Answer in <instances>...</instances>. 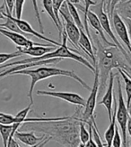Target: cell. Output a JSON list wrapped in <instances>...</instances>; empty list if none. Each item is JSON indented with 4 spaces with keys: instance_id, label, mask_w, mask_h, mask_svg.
I'll use <instances>...</instances> for the list:
<instances>
[{
    "instance_id": "6da1fadb",
    "label": "cell",
    "mask_w": 131,
    "mask_h": 147,
    "mask_svg": "<svg viewBox=\"0 0 131 147\" xmlns=\"http://www.w3.org/2000/svg\"><path fill=\"white\" fill-rule=\"evenodd\" d=\"M33 123L37 125V131L43 132L51 140L65 147H78L81 143L79 139L80 119L74 115L62 120Z\"/></svg>"
},
{
    "instance_id": "7a4b0ae2",
    "label": "cell",
    "mask_w": 131,
    "mask_h": 147,
    "mask_svg": "<svg viewBox=\"0 0 131 147\" xmlns=\"http://www.w3.org/2000/svg\"><path fill=\"white\" fill-rule=\"evenodd\" d=\"M96 45L97 47H94V50L97 52L99 61L95 66L99 71V92L101 93L107 86V82L109 81L110 74L112 69H121L128 73L131 69L128 66L126 60H124L122 57L123 54L117 47H103L97 36L95 46Z\"/></svg>"
},
{
    "instance_id": "3957f363",
    "label": "cell",
    "mask_w": 131,
    "mask_h": 147,
    "mask_svg": "<svg viewBox=\"0 0 131 147\" xmlns=\"http://www.w3.org/2000/svg\"><path fill=\"white\" fill-rule=\"evenodd\" d=\"M27 75L31 78V86L30 89L28 92V98L30 99V105H33V89L35 88V85L41 80H46L51 78V77H56V76H65L68 77V78H71L77 81L80 85H82L84 88L91 90V88L87 83L83 80L80 77L73 71H66V69H59V68H55V67H47V66H42L39 67L34 69H22V71H15L13 73H11L10 75Z\"/></svg>"
},
{
    "instance_id": "277c9868",
    "label": "cell",
    "mask_w": 131,
    "mask_h": 147,
    "mask_svg": "<svg viewBox=\"0 0 131 147\" xmlns=\"http://www.w3.org/2000/svg\"><path fill=\"white\" fill-rule=\"evenodd\" d=\"M62 38V42L61 45L59 46V48H56L54 51L51 53H48L44 55H42L41 57H32V58H28V59H24L22 61H18L15 62H10L7 64H3L0 66V69H5L9 66H16V65H20V64H26V63H32V62H36V61H44V60H49V59H71L74 61H76L77 62L81 63V64L84 65L87 69H89L90 71L94 73L95 71V68L93 67V65L91 62H89L86 59H84L83 56H81L79 54H76V53H74L72 49L68 48L66 45V42H67V37L66 33L63 31L61 35Z\"/></svg>"
},
{
    "instance_id": "5b68a950",
    "label": "cell",
    "mask_w": 131,
    "mask_h": 147,
    "mask_svg": "<svg viewBox=\"0 0 131 147\" xmlns=\"http://www.w3.org/2000/svg\"><path fill=\"white\" fill-rule=\"evenodd\" d=\"M104 1H105V0H102V1L100 4H96L95 5H92L91 11L93 12L97 16L98 19L100 20V23H101L102 26L103 31L110 38V40L112 41V42L115 44L116 47L120 51V53L123 54V56L125 57L126 61H128L131 64V59L129 58V56L127 53L126 50H125L124 47L121 45V43L118 42L117 36L114 34L113 31H112V29H111V25H110V23L109 16L107 15V13L104 12V10H103L104 9V7H103V6H104Z\"/></svg>"
},
{
    "instance_id": "8992f818",
    "label": "cell",
    "mask_w": 131,
    "mask_h": 147,
    "mask_svg": "<svg viewBox=\"0 0 131 147\" xmlns=\"http://www.w3.org/2000/svg\"><path fill=\"white\" fill-rule=\"evenodd\" d=\"M117 82H118V99H117V112H116V120L118 121L120 125V130H121V137L122 142L125 147H128V140H127V124L129 117L128 114V108L127 107L126 102L123 98L122 93V87L120 77H117Z\"/></svg>"
},
{
    "instance_id": "52a82bcc",
    "label": "cell",
    "mask_w": 131,
    "mask_h": 147,
    "mask_svg": "<svg viewBox=\"0 0 131 147\" xmlns=\"http://www.w3.org/2000/svg\"><path fill=\"white\" fill-rule=\"evenodd\" d=\"M94 82H93V86L91 88V93L88 97V99L86 100L85 106L84 107V110L81 113V121L84 124H89L95 121L94 110L96 107L97 96L99 93V71L96 66H94Z\"/></svg>"
},
{
    "instance_id": "ba28073f",
    "label": "cell",
    "mask_w": 131,
    "mask_h": 147,
    "mask_svg": "<svg viewBox=\"0 0 131 147\" xmlns=\"http://www.w3.org/2000/svg\"><path fill=\"white\" fill-rule=\"evenodd\" d=\"M37 95L39 96H49V97L57 98L66 101L68 103H71L74 105H76L78 107H84L85 106L86 100L81 97L80 95L73 92H59V91H49V90H38Z\"/></svg>"
},
{
    "instance_id": "9c48e42d",
    "label": "cell",
    "mask_w": 131,
    "mask_h": 147,
    "mask_svg": "<svg viewBox=\"0 0 131 147\" xmlns=\"http://www.w3.org/2000/svg\"><path fill=\"white\" fill-rule=\"evenodd\" d=\"M4 15L5 17H9L11 20H13L17 25H18V27H19L21 29L22 32H23L24 34H32L37 38H39V39L41 40H43V41H45L49 43H51V44H54L55 46H60L61 45V42H56L52 39H49V38L44 36L42 34H40L38 33L37 31H35L32 26H31V24L26 22V21H24V20H22V19H17L16 17L13 16V15H9L7 14V13H5L4 12Z\"/></svg>"
},
{
    "instance_id": "30bf717a",
    "label": "cell",
    "mask_w": 131,
    "mask_h": 147,
    "mask_svg": "<svg viewBox=\"0 0 131 147\" xmlns=\"http://www.w3.org/2000/svg\"><path fill=\"white\" fill-rule=\"evenodd\" d=\"M111 19L114 25V28L118 34V36L120 38V40L125 44V46L128 48V52L131 54V43H130V39H129V35H128V32L126 24H125L121 16L118 15L116 11H114Z\"/></svg>"
},
{
    "instance_id": "8fae6325",
    "label": "cell",
    "mask_w": 131,
    "mask_h": 147,
    "mask_svg": "<svg viewBox=\"0 0 131 147\" xmlns=\"http://www.w3.org/2000/svg\"><path fill=\"white\" fill-rule=\"evenodd\" d=\"M0 34L2 35L5 36L7 38H8L9 40H11L13 42L16 47H21V48H29L32 47L33 45H42L41 43H37L34 42L33 41L29 40L28 38H26L24 35L18 34V33H15V32H11L8 31L7 29H3L0 27Z\"/></svg>"
},
{
    "instance_id": "7c38bea8",
    "label": "cell",
    "mask_w": 131,
    "mask_h": 147,
    "mask_svg": "<svg viewBox=\"0 0 131 147\" xmlns=\"http://www.w3.org/2000/svg\"><path fill=\"white\" fill-rule=\"evenodd\" d=\"M114 79H115V74L111 71L110 74L109 83H108L107 89H106V92L102 97V99L99 102V105H102L105 107L108 113L109 120H110L111 116H112V105H113V98H114V96H113Z\"/></svg>"
},
{
    "instance_id": "4fadbf2b",
    "label": "cell",
    "mask_w": 131,
    "mask_h": 147,
    "mask_svg": "<svg viewBox=\"0 0 131 147\" xmlns=\"http://www.w3.org/2000/svg\"><path fill=\"white\" fill-rule=\"evenodd\" d=\"M78 46L79 48H82L84 52L88 55L92 61V65L94 67L96 65V58L94 54V45H93L92 41L89 39L87 36L84 30L80 31V38L78 41Z\"/></svg>"
},
{
    "instance_id": "5bb4252c",
    "label": "cell",
    "mask_w": 131,
    "mask_h": 147,
    "mask_svg": "<svg viewBox=\"0 0 131 147\" xmlns=\"http://www.w3.org/2000/svg\"><path fill=\"white\" fill-rule=\"evenodd\" d=\"M87 21L90 23L91 26L96 31L98 35L101 37V40L106 44V45H108L109 47H116V45L114 43L110 42L107 38H106L104 31L102 29V26L101 23H100V20L98 19L97 16L93 12H92L91 10H89L88 14H87Z\"/></svg>"
},
{
    "instance_id": "9a60e30c",
    "label": "cell",
    "mask_w": 131,
    "mask_h": 147,
    "mask_svg": "<svg viewBox=\"0 0 131 147\" xmlns=\"http://www.w3.org/2000/svg\"><path fill=\"white\" fill-rule=\"evenodd\" d=\"M56 47L54 46H49V44H42V45H33L29 48H21L17 47V51L22 54H26L30 55L32 57H41L48 53H51L54 51Z\"/></svg>"
},
{
    "instance_id": "2e32d148",
    "label": "cell",
    "mask_w": 131,
    "mask_h": 147,
    "mask_svg": "<svg viewBox=\"0 0 131 147\" xmlns=\"http://www.w3.org/2000/svg\"><path fill=\"white\" fill-rule=\"evenodd\" d=\"M14 137L17 139L18 141L22 142L23 144L28 146H33L36 144H39L46 138L45 136H42L41 137L36 136V135L33 132L26 133V132H19V131H16L15 133Z\"/></svg>"
},
{
    "instance_id": "e0dca14e",
    "label": "cell",
    "mask_w": 131,
    "mask_h": 147,
    "mask_svg": "<svg viewBox=\"0 0 131 147\" xmlns=\"http://www.w3.org/2000/svg\"><path fill=\"white\" fill-rule=\"evenodd\" d=\"M117 107H118V104H117V99L114 98V108L113 111H112V116L110 120V125L107 128V130L104 133V138L106 141V147H111L112 144V139H113V136L115 135V131H116V112H117Z\"/></svg>"
},
{
    "instance_id": "ac0fdd59",
    "label": "cell",
    "mask_w": 131,
    "mask_h": 147,
    "mask_svg": "<svg viewBox=\"0 0 131 147\" xmlns=\"http://www.w3.org/2000/svg\"><path fill=\"white\" fill-rule=\"evenodd\" d=\"M118 71L125 82V91H126V95H127L126 105L127 107L128 108L131 104V75L121 69H118Z\"/></svg>"
},
{
    "instance_id": "d6986e66",
    "label": "cell",
    "mask_w": 131,
    "mask_h": 147,
    "mask_svg": "<svg viewBox=\"0 0 131 147\" xmlns=\"http://www.w3.org/2000/svg\"><path fill=\"white\" fill-rule=\"evenodd\" d=\"M115 9L122 19H129L131 21V0H128L124 3H118Z\"/></svg>"
},
{
    "instance_id": "ffe728a7",
    "label": "cell",
    "mask_w": 131,
    "mask_h": 147,
    "mask_svg": "<svg viewBox=\"0 0 131 147\" xmlns=\"http://www.w3.org/2000/svg\"><path fill=\"white\" fill-rule=\"evenodd\" d=\"M42 5H43V8H44V11L47 12V14L52 19V21L54 23V24L56 25V27L59 30V36L61 38L62 33H63V30H62L59 26V24L56 19L55 14H54V11H53V4H52V0H42Z\"/></svg>"
},
{
    "instance_id": "44dd1931",
    "label": "cell",
    "mask_w": 131,
    "mask_h": 147,
    "mask_svg": "<svg viewBox=\"0 0 131 147\" xmlns=\"http://www.w3.org/2000/svg\"><path fill=\"white\" fill-rule=\"evenodd\" d=\"M84 1V31L87 34V36L89 37V39L91 41H92V35L90 34V31H89V26H88V21H87V14H88V12L90 10V8L92 7V5H95L97 3L92 1V0H83ZM93 42V41H92Z\"/></svg>"
},
{
    "instance_id": "7402d4cb",
    "label": "cell",
    "mask_w": 131,
    "mask_h": 147,
    "mask_svg": "<svg viewBox=\"0 0 131 147\" xmlns=\"http://www.w3.org/2000/svg\"><path fill=\"white\" fill-rule=\"evenodd\" d=\"M13 129V125H2L0 124V136L2 137L3 146L7 147V142Z\"/></svg>"
},
{
    "instance_id": "603a6c76",
    "label": "cell",
    "mask_w": 131,
    "mask_h": 147,
    "mask_svg": "<svg viewBox=\"0 0 131 147\" xmlns=\"http://www.w3.org/2000/svg\"><path fill=\"white\" fill-rule=\"evenodd\" d=\"M5 18H7L5 19V23L0 24V27H3V29H7L11 32H15V33L21 34L23 35H25V34L21 31V29L18 27V25L13 20H11L9 17H5Z\"/></svg>"
},
{
    "instance_id": "cb8c5ba5",
    "label": "cell",
    "mask_w": 131,
    "mask_h": 147,
    "mask_svg": "<svg viewBox=\"0 0 131 147\" xmlns=\"http://www.w3.org/2000/svg\"><path fill=\"white\" fill-rule=\"evenodd\" d=\"M66 1V0H52V4H53V11H54V14L56 16V19L59 24L60 28L63 30L64 26H63V23L61 21V18L59 16V10L61 8V6L63 5V4Z\"/></svg>"
},
{
    "instance_id": "d4e9b609",
    "label": "cell",
    "mask_w": 131,
    "mask_h": 147,
    "mask_svg": "<svg viewBox=\"0 0 131 147\" xmlns=\"http://www.w3.org/2000/svg\"><path fill=\"white\" fill-rule=\"evenodd\" d=\"M84 125L85 124L84 122L80 121V124H79V139H80V142L84 144H85L90 139V132L87 131Z\"/></svg>"
},
{
    "instance_id": "484cf974",
    "label": "cell",
    "mask_w": 131,
    "mask_h": 147,
    "mask_svg": "<svg viewBox=\"0 0 131 147\" xmlns=\"http://www.w3.org/2000/svg\"><path fill=\"white\" fill-rule=\"evenodd\" d=\"M89 124H91L92 132V137H93V140H94L96 144H97V147H105L104 144H102L101 136H100V134H99V131H98V127H97L96 122H95V121H93V122L89 123Z\"/></svg>"
},
{
    "instance_id": "4316f807",
    "label": "cell",
    "mask_w": 131,
    "mask_h": 147,
    "mask_svg": "<svg viewBox=\"0 0 131 147\" xmlns=\"http://www.w3.org/2000/svg\"><path fill=\"white\" fill-rule=\"evenodd\" d=\"M25 0H15V15L17 19H21Z\"/></svg>"
},
{
    "instance_id": "83f0119b",
    "label": "cell",
    "mask_w": 131,
    "mask_h": 147,
    "mask_svg": "<svg viewBox=\"0 0 131 147\" xmlns=\"http://www.w3.org/2000/svg\"><path fill=\"white\" fill-rule=\"evenodd\" d=\"M32 3L33 5V9L35 12V16L37 18V21H38V24H39V28L41 32V34H44V26L42 24V21H41V15H40V12H39V7H38V3H37V0H32Z\"/></svg>"
},
{
    "instance_id": "f1b7e54d",
    "label": "cell",
    "mask_w": 131,
    "mask_h": 147,
    "mask_svg": "<svg viewBox=\"0 0 131 147\" xmlns=\"http://www.w3.org/2000/svg\"><path fill=\"white\" fill-rule=\"evenodd\" d=\"M21 55H23V54L19 52V51H16V52L12 53H0V64H3V63L7 62V61L16 58V57L21 56Z\"/></svg>"
},
{
    "instance_id": "f546056e",
    "label": "cell",
    "mask_w": 131,
    "mask_h": 147,
    "mask_svg": "<svg viewBox=\"0 0 131 147\" xmlns=\"http://www.w3.org/2000/svg\"><path fill=\"white\" fill-rule=\"evenodd\" d=\"M121 144H122V137L118 130V127H116L115 135L113 136V139H112L111 147H121Z\"/></svg>"
},
{
    "instance_id": "4dcf8cb0",
    "label": "cell",
    "mask_w": 131,
    "mask_h": 147,
    "mask_svg": "<svg viewBox=\"0 0 131 147\" xmlns=\"http://www.w3.org/2000/svg\"><path fill=\"white\" fill-rule=\"evenodd\" d=\"M89 125V132H90V139L89 141L87 142L85 144H84V147H97V144L95 143V141L93 140V137H92V127H91V124H88Z\"/></svg>"
},
{
    "instance_id": "1f68e13d",
    "label": "cell",
    "mask_w": 131,
    "mask_h": 147,
    "mask_svg": "<svg viewBox=\"0 0 131 147\" xmlns=\"http://www.w3.org/2000/svg\"><path fill=\"white\" fill-rule=\"evenodd\" d=\"M120 0H110V18L112 17V15L115 11V7L116 5L120 3Z\"/></svg>"
},
{
    "instance_id": "d6a6232c",
    "label": "cell",
    "mask_w": 131,
    "mask_h": 147,
    "mask_svg": "<svg viewBox=\"0 0 131 147\" xmlns=\"http://www.w3.org/2000/svg\"><path fill=\"white\" fill-rule=\"evenodd\" d=\"M19 144L15 141V138L13 136H10L8 142H7V147H18Z\"/></svg>"
},
{
    "instance_id": "836d02e7",
    "label": "cell",
    "mask_w": 131,
    "mask_h": 147,
    "mask_svg": "<svg viewBox=\"0 0 131 147\" xmlns=\"http://www.w3.org/2000/svg\"><path fill=\"white\" fill-rule=\"evenodd\" d=\"M126 21V25H127V28H128V35H129V39H130V43H131V21L129 19H124Z\"/></svg>"
},
{
    "instance_id": "e575fe53",
    "label": "cell",
    "mask_w": 131,
    "mask_h": 147,
    "mask_svg": "<svg viewBox=\"0 0 131 147\" xmlns=\"http://www.w3.org/2000/svg\"><path fill=\"white\" fill-rule=\"evenodd\" d=\"M127 134H128V136L131 138V117H130V116L128 117V124H127Z\"/></svg>"
},
{
    "instance_id": "d590c367",
    "label": "cell",
    "mask_w": 131,
    "mask_h": 147,
    "mask_svg": "<svg viewBox=\"0 0 131 147\" xmlns=\"http://www.w3.org/2000/svg\"><path fill=\"white\" fill-rule=\"evenodd\" d=\"M4 12H5V4H3L1 6H0V19H7L4 15Z\"/></svg>"
},
{
    "instance_id": "8d00e7d4",
    "label": "cell",
    "mask_w": 131,
    "mask_h": 147,
    "mask_svg": "<svg viewBox=\"0 0 131 147\" xmlns=\"http://www.w3.org/2000/svg\"><path fill=\"white\" fill-rule=\"evenodd\" d=\"M107 4H106V6H105V10H106V13H107V15L110 16V0H105Z\"/></svg>"
},
{
    "instance_id": "74e56055",
    "label": "cell",
    "mask_w": 131,
    "mask_h": 147,
    "mask_svg": "<svg viewBox=\"0 0 131 147\" xmlns=\"http://www.w3.org/2000/svg\"><path fill=\"white\" fill-rule=\"evenodd\" d=\"M128 114H129V116L131 117V104H130V107H128Z\"/></svg>"
},
{
    "instance_id": "f35d334b",
    "label": "cell",
    "mask_w": 131,
    "mask_h": 147,
    "mask_svg": "<svg viewBox=\"0 0 131 147\" xmlns=\"http://www.w3.org/2000/svg\"><path fill=\"white\" fill-rule=\"evenodd\" d=\"M40 145V144H36V145H33V146H28V147H38ZM18 147H20V146H18Z\"/></svg>"
},
{
    "instance_id": "ab89813d",
    "label": "cell",
    "mask_w": 131,
    "mask_h": 147,
    "mask_svg": "<svg viewBox=\"0 0 131 147\" xmlns=\"http://www.w3.org/2000/svg\"><path fill=\"white\" fill-rule=\"evenodd\" d=\"M126 1H128V0H120V3H124V2H126Z\"/></svg>"
},
{
    "instance_id": "60d3db41",
    "label": "cell",
    "mask_w": 131,
    "mask_h": 147,
    "mask_svg": "<svg viewBox=\"0 0 131 147\" xmlns=\"http://www.w3.org/2000/svg\"><path fill=\"white\" fill-rule=\"evenodd\" d=\"M130 147H131V145H130Z\"/></svg>"
}]
</instances>
